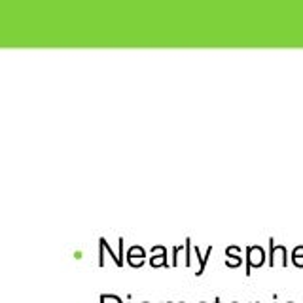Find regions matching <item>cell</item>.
I'll return each instance as SVG.
<instances>
[{"instance_id":"obj_6","label":"cell","mask_w":303,"mask_h":303,"mask_svg":"<svg viewBox=\"0 0 303 303\" xmlns=\"http://www.w3.org/2000/svg\"><path fill=\"white\" fill-rule=\"evenodd\" d=\"M99 243H101V245H102V247H104V249L108 250L110 258H112V260L116 261V265H119V267H121V260H119L118 256H116V254H114V252H112V250H110V247H108V243H106V239H104V237H101V241H99Z\"/></svg>"},{"instance_id":"obj_4","label":"cell","mask_w":303,"mask_h":303,"mask_svg":"<svg viewBox=\"0 0 303 303\" xmlns=\"http://www.w3.org/2000/svg\"><path fill=\"white\" fill-rule=\"evenodd\" d=\"M226 256L229 258V260L226 261L229 267H237V265H241V256H239L237 247H229V249L226 250Z\"/></svg>"},{"instance_id":"obj_11","label":"cell","mask_w":303,"mask_h":303,"mask_svg":"<svg viewBox=\"0 0 303 303\" xmlns=\"http://www.w3.org/2000/svg\"><path fill=\"white\" fill-rule=\"evenodd\" d=\"M256 303H258V302H256Z\"/></svg>"},{"instance_id":"obj_8","label":"cell","mask_w":303,"mask_h":303,"mask_svg":"<svg viewBox=\"0 0 303 303\" xmlns=\"http://www.w3.org/2000/svg\"><path fill=\"white\" fill-rule=\"evenodd\" d=\"M190 247H192V241H190V239H186V249H188V252H186V265H192V254H190Z\"/></svg>"},{"instance_id":"obj_7","label":"cell","mask_w":303,"mask_h":303,"mask_svg":"<svg viewBox=\"0 0 303 303\" xmlns=\"http://www.w3.org/2000/svg\"><path fill=\"white\" fill-rule=\"evenodd\" d=\"M161 263L167 265V250L163 252L161 256H153V258H152V265H153V267H157V265H161Z\"/></svg>"},{"instance_id":"obj_5","label":"cell","mask_w":303,"mask_h":303,"mask_svg":"<svg viewBox=\"0 0 303 303\" xmlns=\"http://www.w3.org/2000/svg\"><path fill=\"white\" fill-rule=\"evenodd\" d=\"M292 261L294 265H298V267H303V247H296L292 252Z\"/></svg>"},{"instance_id":"obj_9","label":"cell","mask_w":303,"mask_h":303,"mask_svg":"<svg viewBox=\"0 0 303 303\" xmlns=\"http://www.w3.org/2000/svg\"><path fill=\"white\" fill-rule=\"evenodd\" d=\"M74 258H76V260H80V258H82V252H80V250H78V252H74Z\"/></svg>"},{"instance_id":"obj_2","label":"cell","mask_w":303,"mask_h":303,"mask_svg":"<svg viewBox=\"0 0 303 303\" xmlns=\"http://www.w3.org/2000/svg\"><path fill=\"white\" fill-rule=\"evenodd\" d=\"M247 275H250V269L252 267H260L261 263H263V258H265V254H263V250L260 247H249L247 249Z\"/></svg>"},{"instance_id":"obj_3","label":"cell","mask_w":303,"mask_h":303,"mask_svg":"<svg viewBox=\"0 0 303 303\" xmlns=\"http://www.w3.org/2000/svg\"><path fill=\"white\" fill-rule=\"evenodd\" d=\"M127 258H129V263L133 267H141L142 265V258H144V250L141 247H133L129 250V254H127Z\"/></svg>"},{"instance_id":"obj_10","label":"cell","mask_w":303,"mask_h":303,"mask_svg":"<svg viewBox=\"0 0 303 303\" xmlns=\"http://www.w3.org/2000/svg\"><path fill=\"white\" fill-rule=\"evenodd\" d=\"M214 303H220V298H216V300H214Z\"/></svg>"},{"instance_id":"obj_1","label":"cell","mask_w":303,"mask_h":303,"mask_svg":"<svg viewBox=\"0 0 303 303\" xmlns=\"http://www.w3.org/2000/svg\"><path fill=\"white\" fill-rule=\"evenodd\" d=\"M281 256L282 265H288V252H286V247L284 245H275V239H269V265L273 267L277 263V258Z\"/></svg>"}]
</instances>
